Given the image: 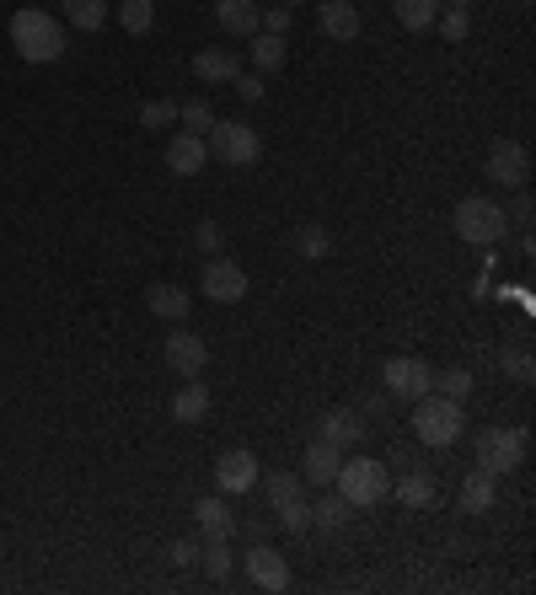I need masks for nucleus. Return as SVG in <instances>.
Returning <instances> with one entry per match:
<instances>
[{
	"label": "nucleus",
	"mask_w": 536,
	"mask_h": 595,
	"mask_svg": "<svg viewBox=\"0 0 536 595\" xmlns=\"http://www.w3.org/2000/svg\"><path fill=\"white\" fill-rule=\"evenodd\" d=\"M231 86H236V97H242V102H258V97H264V75H236Z\"/></svg>",
	"instance_id": "nucleus-41"
},
{
	"label": "nucleus",
	"mask_w": 536,
	"mask_h": 595,
	"mask_svg": "<svg viewBox=\"0 0 536 595\" xmlns=\"http://www.w3.org/2000/svg\"><path fill=\"white\" fill-rule=\"evenodd\" d=\"M317 440H328L338 451L360 446V440H365V413H360V408H333V413L317 424Z\"/></svg>",
	"instance_id": "nucleus-14"
},
{
	"label": "nucleus",
	"mask_w": 536,
	"mask_h": 595,
	"mask_svg": "<svg viewBox=\"0 0 536 595\" xmlns=\"http://www.w3.org/2000/svg\"><path fill=\"white\" fill-rule=\"evenodd\" d=\"M435 27H440V38H446V44H467V33H472L467 5H446V11L435 16Z\"/></svg>",
	"instance_id": "nucleus-31"
},
{
	"label": "nucleus",
	"mask_w": 536,
	"mask_h": 595,
	"mask_svg": "<svg viewBox=\"0 0 536 595\" xmlns=\"http://www.w3.org/2000/svg\"><path fill=\"white\" fill-rule=\"evenodd\" d=\"M65 22L75 27V33L108 27V0H65Z\"/></svg>",
	"instance_id": "nucleus-25"
},
{
	"label": "nucleus",
	"mask_w": 536,
	"mask_h": 595,
	"mask_svg": "<svg viewBox=\"0 0 536 595\" xmlns=\"http://www.w3.org/2000/svg\"><path fill=\"white\" fill-rule=\"evenodd\" d=\"M167 563H172V569H194V563H199V542H194V536H178V542L167 547Z\"/></svg>",
	"instance_id": "nucleus-38"
},
{
	"label": "nucleus",
	"mask_w": 536,
	"mask_h": 595,
	"mask_svg": "<svg viewBox=\"0 0 536 595\" xmlns=\"http://www.w3.org/2000/svg\"><path fill=\"white\" fill-rule=\"evenodd\" d=\"M199 563L209 580H226L236 569V552H231V536H204L199 542Z\"/></svg>",
	"instance_id": "nucleus-22"
},
{
	"label": "nucleus",
	"mask_w": 536,
	"mask_h": 595,
	"mask_svg": "<svg viewBox=\"0 0 536 595\" xmlns=\"http://www.w3.org/2000/svg\"><path fill=\"white\" fill-rule=\"evenodd\" d=\"M515 5H526V0H515Z\"/></svg>",
	"instance_id": "nucleus-45"
},
{
	"label": "nucleus",
	"mask_w": 536,
	"mask_h": 595,
	"mask_svg": "<svg viewBox=\"0 0 536 595\" xmlns=\"http://www.w3.org/2000/svg\"><path fill=\"white\" fill-rule=\"evenodd\" d=\"M483 178H488L494 189H526V178H532V150H526L521 139H494V145H488V161H483Z\"/></svg>",
	"instance_id": "nucleus-8"
},
{
	"label": "nucleus",
	"mask_w": 536,
	"mask_h": 595,
	"mask_svg": "<svg viewBox=\"0 0 536 595\" xmlns=\"http://www.w3.org/2000/svg\"><path fill=\"white\" fill-rule=\"evenodd\" d=\"M247 49H253V65L264 70V75L284 65V38H273V33H253V38H247Z\"/></svg>",
	"instance_id": "nucleus-30"
},
{
	"label": "nucleus",
	"mask_w": 536,
	"mask_h": 595,
	"mask_svg": "<svg viewBox=\"0 0 536 595\" xmlns=\"http://www.w3.org/2000/svg\"><path fill=\"white\" fill-rule=\"evenodd\" d=\"M462 408H467V402L440 397V392L418 397V402H413V435H418V446H435V451L456 446L462 429H467V413H462Z\"/></svg>",
	"instance_id": "nucleus-2"
},
{
	"label": "nucleus",
	"mask_w": 536,
	"mask_h": 595,
	"mask_svg": "<svg viewBox=\"0 0 536 595\" xmlns=\"http://www.w3.org/2000/svg\"><path fill=\"white\" fill-rule=\"evenodd\" d=\"M258 457L253 451H226L220 462H215V483H220V494H247L253 483H258Z\"/></svg>",
	"instance_id": "nucleus-13"
},
{
	"label": "nucleus",
	"mask_w": 536,
	"mask_h": 595,
	"mask_svg": "<svg viewBox=\"0 0 536 595\" xmlns=\"http://www.w3.org/2000/svg\"><path fill=\"white\" fill-rule=\"evenodd\" d=\"M161 354H167V365H172L183 381H199L204 365H209V343H204L199 332H188V328L172 332V338L161 343Z\"/></svg>",
	"instance_id": "nucleus-10"
},
{
	"label": "nucleus",
	"mask_w": 536,
	"mask_h": 595,
	"mask_svg": "<svg viewBox=\"0 0 536 595\" xmlns=\"http://www.w3.org/2000/svg\"><path fill=\"white\" fill-rule=\"evenodd\" d=\"M264 494H268V505H273V510H279V505H290V499H301V472H268Z\"/></svg>",
	"instance_id": "nucleus-32"
},
{
	"label": "nucleus",
	"mask_w": 536,
	"mask_h": 595,
	"mask_svg": "<svg viewBox=\"0 0 536 595\" xmlns=\"http://www.w3.org/2000/svg\"><path fill=\"white\" fill-rule=\"evenodd\" d=\"M504 226H510V215H504V204L488 194H472L456 204V236L472 242V247H494L499 236H504Z\"/></svg>",
	"instance_id": "nucleus-3"
},
{
	"label": "nucleus",
	"mask_w": 536,
	"mask_h": 595,
	"mask_svg": "<svg viewBox=\"0 0 536 595\" xmlns=\"http://www.w3.org/2000/svg\"><path fill=\"white\" fill-rule=\"evenodd\" d=\"M194 242H199V253H204V258H215V253L226 247V231H220L215 220H199V226H194Z\"/></svg>",
	"instance_id": "nucleus-39"
},
{
	"label": "nucleus",
	"mask_w": 536,
	"mask_h": 595,
	"mask_svg": "<svg viewBox=\"0 0 536 595\" xmlns=\"http://www.w3.org/2000/svg\"><path fill=\"white\" fill-rule=\"evenodd\" d=\"M258 33H273V38H284V33H290V5H268L264 22H258Z\"/></svg>",
	"instance_id": "nucleus-40"
},
{
	"label": "nucleus",
	"mask_w": 536,
	"mask_h": 595,
	"mask_svg": "<svg viewBox=\"0 0 536 595\" xmlns=\"http://www.w3.org/2000/svg\"><path fill=\"white\" fill-rule=\"evenodd\" d=\"M472 457L483 472H494V477H504V472H521L526 462V429H504V424H494V429H477V440H472Z\"/></svg>",
	"instance_id": "nucleus-4"
},
{
	"label": "nucleus",
	"mask_w": 536,
	"mask_h": 595,
	"mask_svg": "<svg viewBox=\"0 0 536 595\" xmlns=\"http://www.w3.org/2000/svg\"><path fill=\"white\" fill-rule=\"evenodd\" d=\"M150 22H156V0H119V27L124 33H150Z\"/></svg>",
	"instance_id": "nucleus-29"
},
{
	"label": "nucleus",
	"mask_w": 536,
	"mask_h": 595,
	"mask_svg": "<svg viewBox=\"0 0 536 595\" xmlns=\"http://www.w3.org/2000/svg\"><path fill=\"white\" fill-rule=\"evenodd\" d=\"M204 301H220V306H231V301H247V268L236 264V258H209L204 264Z\"/></svg>",
	"instance_id": "nucleus-9"
},
{
	"label": "nucleus",
	"mask_w": 536,
	"mask_h": 595,
	"mask_svg": "<svg viewBox=\"0 0 536 595\" xmlns=\"http://www.w3.org/2000/svg\"><path fill=\"white\" fill-rule=\"evenodd\" d=\"M338 466H343V451L328 446V440H312L306 457H301V483H317V488H333Z\"/></svg>",
	"instance_id": "nucleus-17"
},
{
	"label": "nucleus",
	"mask_w": 536,
	"mask_h": 595,
	"mask_svg": "<svg viewBox=\"0 0 536 595\" xmlns=\"http://www.w3.org/2000/svg\"><path fill=\"white\" fill-rule=\"evenodd\" d=\"M392 494H398L402 510H435V499H440V483H435V472H424V466H407V472H398Z\"/></svg>",
	"instance_id": "nucleus-12"
},
{
	"label": "nucleus",
	"mask_w": 536,
	"mask_h": 595,
	"mask_svg": "<svg viewBox=\"0 0 536 595\" xmlns=\"http://www.w3.org/2000/svg\"><path fill=\"white\" fill-rule=\"evenodd\" d=\"M435 392L467 402V397H472V371H462V365H451V371H435Z\"/></svg>",
	"instance_id": "nucleus-33"
},
{
	"label": "nucleus",
	"mask_w": 536,
	"mask_h": 595,
	"mask_svg": "<svg viewBox=\"0 0 536 595\" xmlns=\"http://www.w3.org/2000/svg\"><path fill=\"white\" fill-rule=\"evenodd\" d=\"M349 515H354V505H349L338 488H328V499H322V505H312V531H338V526H349Z\"/></svg>",
	"instance_id": "nucleus-24"
},
{
	"label": "nucleus",
	"mask_w": 536,
	"mask_h": 595,
	"mask_svg": "<svg viewBox=\"0 0 536 595\" xmlns=\"http://www.w3.org/2000/svg\"><path fill=\"white\" fill-rule=\"evenodd\" d=\"M494 499H499V477L483 472V466H472L467 477H462V515H488Z\"/></svg>",
	"instance_id": "nucleus-19"
},
{
	"label": "nucleus",
	"mask_w": 536,
	"mask_h": 595,
	"mask_svg": "<svg viewBox=\"0 0 536 595\" xmlns=\"http://www.w3.org/2000/svg\"><path fill=\"white\" fill-rule=\"evenodd\" d=\"M194 75L204 86H226V81L242 75V60H236V49H199L194 54Z\"/></svg>",
	"instance_id": "nucleus-20"
},
{
	"label": "nucleus",
	"mask_w": 536,
	"mask_h": 595,
	"mask_svg": "<svg viewBox=\"0 0 536 595\" xmlns=\"http://www.w3.org/2000/svg\"><path fill=\"white\" fill-rule=\"evenodd\" d=\"M328 253H333V236H328L322 226H301V231H295V258L317 264V258H328Z\"/></svg>",
	"instance_id": "nucleus-28"
},
{
	"label": "nucleus",
	"mask_w": 536,
	"mask_h": 595,
	"mask_svg": "<svg viewBox=\"0 0 536 595\" xmlns=\"http://www.w3.org/2000/svg\"><path fill=\"white\" fill-rule=\"evenodd\" d=\"M392 5H398V22L407 33H429L440 16V0H392Z\"/></svg>",
	"instance_id": "nucleus-26"
},
{
	"label": "nucleus",
	"mask_w": 536,
	"mask_h": 595,
	"mask_svg": "<svg viewBox=\"0 0 536 595\" xmlns=\"http://www.w3.org/2000/svg\"><path fill=\"white\" fill-rule=\"evenodd\" d=\"M499 371H504L510 381H521V387H532V376H536V365H532V354H526V349H515V354H499Z\"/></svg>",
	"instance_id": "nucleus-37"
},
{
	"label": "nucleus",
	"mask_w": 536,
	"mask_h": 595,
	"mask_svg": "<svg viewBox=\"0 0 536 595\" xmlns=\"http://www.w3.org/2000/svg\"><path fill=\"white\" fill-rule=\"evenodd\" d=\"M317 27H322L333 44H354L365 22H360L354 0H322V5H317Z\"/></svg>",
	"instance_id": "nucleus-15"
},
{
	"label": "nucleus",
	"mask_w": 536,
	"mask_h": 595,
	"mask_svg": "<svg viewBox=\"0 0 536 595\" xmlns=\"http://www.w3.org/2000/svg\"><path fill=\"white\" fill-rule=\"evenodd\" d=\"M504 215H510V220H521V226H532V194H526V189H515V204H510Z\"/></svg>",
	"instance_id": "nucleus-42"
},
{
	"label": "nucleus",
	"mask_w": 536,
	"mask_h": 595,
	"mask_svg": "<svg viewBox=\"0 0 536 595\" xmlns=\"http://www.w3.org/2000/svg\"><path fill=\"white\" fill-rule=\"evenodd\" d=\"M194 515H199L204 536H236V515H231V505H226V499H199V505H194Z\"/></svg>",
	"instance_id": "nucleus-23"
},
{
	"label": "nucleus",
	"mask_w": 536,
	"mask_h": 595,
	"mask_svg": "<svg viewBox=\"0 0 536 595\" xmlns=\"http://www.w3.org/2000/svg\"><path fill=\"white\" fill-rule=\"evenodd\" d=\"M440 5H472V0H440Z\"/></svg>",
	"instance_id": "nucleus-43"
},
{
	"label": "nucleus",
	"mask_w": 536,
	"mask_h": 595,
	"mask_svg": "<svg viewBox=\"0 0 536 595\" xmlns=\"http://www.w3.org/2000/svg\"><path fill=\"white\" fill-rule=\"evenodd\" d=\"M279 5H290V11H295V5H301V0H279Z\"/></svg>",
	"instance_id": "nucleus-44"
},
{
	"label": "nucleus",
	"mask_w": 536,
	"mask_h": 595,
	"mask_svg": "<svg viewBox=\"0 0 536 595\" xmlns=\"http://www.w3.org/2000/svg\"><path fill=\"white\" fill-rule=\"evenodd\" d=\"M145 306H150V317H161V323H183L188 317V290H178V284H150L145 290Z\"/></svg>",
	"instance_id": "nucleus-21"
},
{
	"label": "nucleus",
	"mask_w": 536,
	"mask_h": 595,
	"mask_svg": "<svg viewBox=\"0 0 536 595\" xmlns=\"http://www.w3.org/2000/svg\"><path fill=\"white\" fill-rule=\"evenodd\" d=\"M333 488L354 505V510H365V505H381L387 494H392V477H387V466L370 462V457H354V462L338 466Z\"/></svg>",
	"instance_id": "nucleus-5"
},
{
	"label": "nucleus",
	"mask_w": 536,
	"mask_h": 595,
	"mask_svg": "<svg viewBox=\"0 0 536 595\" xmlns=\"http://www.w3.org/2000/svg\"><path fill=\"white\" fill-rule=\"evenodd\" d=\"M215 22H220L231 38H253L258 22H264V5H258V0H215Z\"/></svg>",
	"instance_id": "nucleus-18"
},
{
	"label": "nucleus",
	"mask_w": 536,
	"mask_h": 595,
	"mask_svg": "<svg viewBox=\"0 0 536 595\" xmlns=\"http://www.w3.org/2000/svg\"><path fill=\"white\" fill-rule=\"evenodd\" d=\"M273 515H279V526L290 531V536H301V531H312V505H306V499H290V505H279Z\"/></svg>",
	"instance_id": "nucleus-35"
},
{
	"label": "nucleus",
	"mask_w": 536,
	"mask_h": 595,
	"mask_svg": "<svg viewBox=\"0 0 536 595\" xmlns=\"http://www.w3.org/2000/svg\"><path fill=\"white\" fill-rule=\"evenodd\" d=\"M11 49L27 60V65H54L65 54V22L49 16L44 5H22L11 16Z\"/></svg>",
	"instance_id": "nucleus-1"
},
{
	"label": "nucleus",
	"mask_w": 536,
	"mask_h": 595,
	"mask_svg": "<svg viewBox=\"0 0 536 595\" xmlns=\"http://www.w3.org/2000/svg\"><path fill=\"white\" fill-rule=\"evenodd\" d=\"M247 580L268 595L290 591V563H284V552L268 547V542H253V547H247Z\"/></svg>",
	"instance_id": "nucleus-11"
},
{
	"label": "nucleus",
	"mask_w": 536,
	"mask_h": 595,
	"mask_svg": "<svg viewBox=\"0 0 536 595\" xmlns=\"http://www.w3.org/2000/svg\"><path fill=\"white\" fill-rule=\"evenodd\" d=\"M204 413H209V387H183L172 397V418L178 424H204Z\"/></svg>",
	"instance_id": "nucleus-27"
},
{
	"label": "nucleus",
	"mask_w": 536,
	"mask_h": 595,
	"mask_svg": "<svg viewBox=\"0 0 536 595\" xmlns=\"http://www.w3.org/2000/svg\"><path fill=\"white\" fill-rule=\"evenodd\" d=\"M381 387L392 402H418L424 392H435V365L418 360V354H392L381 365Z\"/></svg>",
	"instance_id": "nucleus-7"
},
{
	"label": "nucleus",
	"mask_w": 536,
	"mask_h": 595,
	"mask_svg": "<svg viewBox=\"0 0 536 595\" xmlns=\"http://www.w3.org/2000/svg\"><path fill=\"white\" fill-rule=\"evenodd\" d=\"M204 161H209V145H204V134L183 130L167 139V167L178 172V178H194V172H204Z\"/></svg>",
	"instance_id": "nucleus-16"
},
{
	"label": "nucleus",
	"mask_w": 536,
	"mask_h": 595,
	"mask_svg": "<svg viewBox=\"0 0 536 595\" xmlns=\"http://www.w3.org/2000/svg\"><path fill=\"white\" fill-rule=\"evenodd\" d=\"M178 119L199 134V130H209V124H215V108H209V97H188V102H178Z\"/></svg>",
	"instance_id": "nucleus-36"
},
{
	"label": "nucleus",
	"mask_w": 536,
	"mask_h": 595,
	"mask_svg": "<svg viewBox=\"0 0 536 595\" xmlns=\"http://www.w3.org/2000/svg\"><path fill=\"white\" fill-rule=\"evenodd\" d=\"M139 124H145V130H167V124H178V102H172V97L145 102V108H139Z\"/></svg>",
	"instance_id": "nucleus-34"
},
{
	"label": "nucleus",
	"mask_w": 536,
	"mask_h": 595,
	"mask_svg": "<svg viewBox=\"0 0 536 595\" xmlns=\"http://www.w3.org/2000/svg\"><path fill=\"white\" fill-rule=\"evenodd\" d=\"M204 145H209V161H220V167H253V161L264 156L258 130H247V124H236V119H215Z\"/></svg>",
	"instance_id": "nucleus-6"
}]
</instances>
